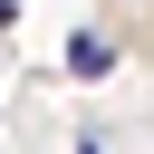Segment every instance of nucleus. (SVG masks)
Returning <instances> with one entry per match:
<instances>
[{"label":"nucleus","instance_id":"nucleus-2","mask_svg":"<svg viewBox=\"0 0 154 154\" xmlns=\"http://www.w3.org/2000/svg\"><path fill=\"white\" fill-rule=\"evenodd\" d=\"M10 19H19V0H0V29H10Z\"/></svg>","mask_w":154,"mask_h":154},{"label":"nucleus","instance_id":"nucleus-1","mask_svg":"<svg viewBox=\"0 0 154 154\" xmlns=\"http://www.w3.org/2000/svg\"><path fill=\"white\" fill-rule=\"evenodd\" d=\"M67 67H77V77H106V67H116V48H106L96 29H67Z\"/></svg>","mask_w":154,"mask_h":154}]
</instances>
